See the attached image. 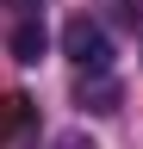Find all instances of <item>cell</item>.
<instances>
[{
  "label": "cell",
  "mask_w": 143,
  "mask_h": 149,
  "mask_svg": "<svg viewBox=\"0 0 143 149\" xmlns=\"http://www.w3.org/2000/svg\"><path fill=\"white\" fill-rule=\"evenodd\" d=\"M56 149H93V137H87V130H62Z\"/></svg>",
  "instance_id": "277c9868"
},
{
  "label": "cell",
  "mask_w": 143,
  "mask_h": 149,
  "mask_svg": "<svg viewBox=\"0 0 143 149\" xmlns=\"http://www.w3.org/2000/svg\"><path fill=\"white\" fill-rule=\"evenodd\" d=\"M6 44H13V62H38L44 44H50V31H44V19H19Z\"/></svg>",
  "instance_id": "7a4b0ae2"
},
{
  "label": "cell",
  "mask_w": 143,
  "mask_h": 149,
  "mask_svg": "<svg viewBox=\"0 0 143 149\" xmlns=\"http://www.w3.org/2000/svg\"><path fill=\"white\" fill-rule=\"evenodd\" d=\"M62 56H68L81 74H106V68H112V37H106V25L87 19V13H75V19L62 25Z\"/></svg>",
  "instance_id": "6da1fadb"
},
{
  "label": "cell",
  "mask_w": 143,
  "mask_h": 149,
  "mask_svg": "<svg viewBox=\"0 0 143 149\" xmlns=\"http://www.w3.org/2000/svg\"><path fill=\"white\" fill-rule=\"evenodd\" d=\"M81 106L87 112H118V87L106 81V74H93V87H81Z\"/></svg>",
  "instance_id": "3957f363"
}]
</instances>
